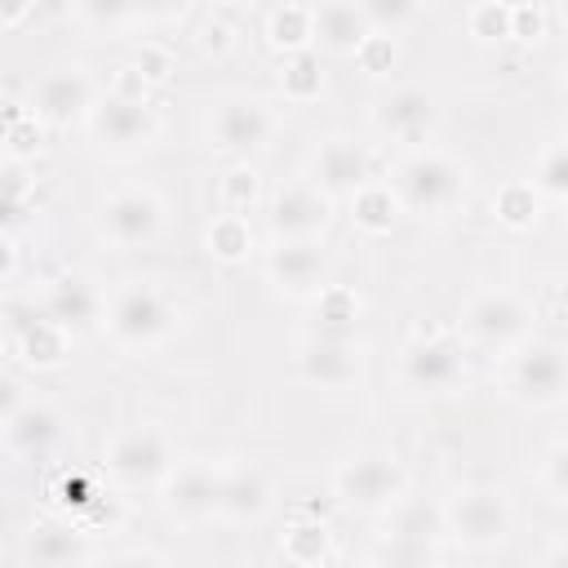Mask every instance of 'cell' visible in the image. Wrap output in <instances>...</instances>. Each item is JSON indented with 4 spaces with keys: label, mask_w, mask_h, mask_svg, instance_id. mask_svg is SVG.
I'll use <instances>...</instances> for the list:
<instances>
[{
    "label": "cell",
    "mask_w": 568,
    "mask_h": 568,
    "mask_svg": "<svg viewBox=\"0 0 568 568\" xmlns=\"http://www.w3.org/2000/svg\"><path fill=\"white\" fill-rule=\"evenodd\" d=\"M58 439H62V417L49 404L27 399L22 408L4 413V448L13 457H44Z\"/></svg>",
    "instance_id": "cell-20"
},
{
    "label": "cell",
    "mask_w": 568,
    "mask_h": 568,
    "mask_svg": "<svg viewBox=\"0 0 568 568\" xmlns=\"http://www.w3.org/2000/svg\"><path fill=\"white\" fill-rule=\"evenodd\" d=\"M399 373L413 390H426V395L453 390L462 382V346L448 337H413Z\"/></svg>",
    "instance_id": "cell-13"
},
{
    "label": "cell",
    "mask_w": 568,
    "mask_h": 568,
    "mask_svg": "<svg viewBox=\"0 0 568 568\" xmlns=\"http://www.w3.org/2000/svg\"><path fill=\"white\" fill-rule=\"evenodd\" d=\"M280 550H284V559L293 568H315V564L328 559V528L320 519H297V524L284 528Z\"/></svg>",
    "instance_id": "cell-31"
},
{
    "label": "cell",
    "mask_w": 568,
    "mask_h": 568,
    "mask_svg": "<svg viewBox=\"0 0 568 568\" xmlns=\"http://www.w3.org/2000/svg\"><path fill=\"white\" fill-rule=\"evenodd\" d=\"M364 13H368V22H373V31H390V36H395V27L417 13V4H408V0H368Z\"/></svg>",
    "instance_id": "cell-39"
},
{
    "label": "cell",
    "mask_w": 568,
    "mask_h": 568,
    "mask_svg": "<svg viewBox=\"0 0 568 568\" xmlns=\"http://www.w3.org/2000/svg\"><path fill=\"white\" fill-rule=\"evenodd\" d=\"M546 479H550V488L568 501V444H559V448L546 457Z\"/></svg>",
    "instance_id": "cell-44"
},
{
    "label": "cell",
    "mask_w": 568,
    "mask_h": 568,
    "mask_svg": "<svg viewBox=\"0 0 568 568\" xmlns=\"http://www.w3.org/2000/svg\"><path fill=\"white\" fill-rule=\"evenodd\" d=\"M355 324H359V293L346 284H324L315 293L311 337H355Z\"/></svg>",
    "instance_id": "cell-28"
},
{
    "label": "cell",
    "mask_w": 568,
    "mask_h": 568,
    "mask_svg": "<svg viewBox=\"0 0 568 568\" xmlns=\"http://www.w3.org/2000/svg\"><path fill=\"white\" fill-rule=\"evenodd\" d=\"M564 80H568V58H564Z\"/></svg>",
    "instance_id": "cell-49"
},
{
    "label": "cell",
    "mask_w": 568,
    "mask_h": 568,
    "mask_svg": "<svg viewBox=\"0 0 568 568\" xmlns=\"http://www.w3.org/2000/svg\"><path fill=\"white\" fill-rule=\"evenodd\" d=\"M217 488H222V470L204 466V462H186L178 470H169L164 479V510L178 524H195L217 515Z\"/></svg>",
    "instance_id": "cell-14"
},
{
    "label": "cell",
    "mask_w": 568,
    "mask_h": 568,
    "mask_svg": "<svg viewBox=\"0 0 568 568\" xmlns=\"http://www.w3.org/2000/svg\"><path fill=\"white\" fill-rule=\"evenodd\" d=\"M195 44H200V53H213V58H217V53H226V49L235 44V27L213 13V18H204V22L195 27Z\"/></svg>",
    "instance_id": "cell-40"
},
{
    "label": "cell",
    "mask_w": 568,
    "mask_h": 568,
    "mask_svg": "<svg viewBox=\"0 0 568 568\" xmlns=\"http://www.w3.org/2000/svg\"><path fill=\"white\" fill-rule=\"evenodd\" d=\"M173 306L155 284H124L111 302H106V333L120 346H155L169 328H173Z\"/></svg>",
    "instance_id": "cell-3"
},
{
    "label": "cell",
    "mask_w": 568,
    "mask_h": 568,
    "mask_svg": "<svg viewBox=\"0 0 568 568\" xmlns=\"http://www.w3.org/2000/svg\"><path fill=\"white\" fill-rule=\"evenodd\" d=\"M541 213V191L537 182H524V178H510L497 186L493 195V217L506 226V231H528Z\"/></svg>",
    "instance_id": "cell-30"
},
{
    "label": "cell",
    "mask_w": 568,
    "mask_h": 568,
    "mask_svg": "<svg viewBox=\"0 0 568 568\" xmlns=\"http://www.w3.org/2000/svg\"><path fill=\"white\" fill-rule=\"evenodd\" d=\"M320 275H324V248L320 240H302V244H275L266 257V280L280 293H320Z\"/></svg>",
    "instance_id": "cell-21"
},
{
    "label": "cell",
    "mask_w": 568,
    "mask_h": 568,
    "mask_svg": "<svg viewBox=\"0 0 568 568\" xmlns=\"http://www.w3.org/2000/svg\"><path fill=\"white\" fill-rule=\"evenodd\" d=\"M444 528L470 550H493L510 537V497L493 484H466L448 497Z\"/></svg>",
    "instance_id": "cell-2"
},
{
    "label": "cell",
    "mask_w": 568,
    "mask_h": 568,
    "mask_svg": "<svg viewBox=\"0 0 568 568\" xmlns=\"http://www.w3.org/2000/svg\"><path fill=\"white\" fill-rule=\"evenodd\" d=\"M368 36H373V22H368L364 4H346V0L315 4V40H320L324 49L355 53Z\"/></svg>",
    "instance_id": "cell-24"
},
{
    "label": "cell",
    "mask_w": 568,
    "mask_h": 568,
    "mask_svg": "<svg viewBox=\"0 0 568 568\" xmlns=\"http://www.w3.org/2000/svg\"><path fill=\"white\" fill-rule=\"evenodd\" d=\"M89 129L102 146L111 151H133V146H146L155 138V115L146 102H124V98H102L89 115Z\"/></svg>",
    "instance_id": "cell-16"
},
{
    "label": "cell",
    "mask_w": 568,
    "mask_h": 568,
    "mask_svg": "<svg viewBox=\"0 0 568 568\" xmlns=\"http://www.w3.org/2000/svg\"><path fill=\"white\" fill-rule=\"evenodd\" d=\"M435 98L426 93V89H413V84H404V89H390L386 98H377V106H373V124L382 129V133H390V138H399V142H422L430 129H435Z\"/></svg>",
    "instance_id": "cell-17"
},
{
    "label": "cell",
    "mask_w": 568,
    "mask_h": 568,
    "mask_svg": "<svg viewBox=\"0 0 568 568\" xmlns=\"http://www.w3.org/2000/svg\"><path fill=\"white\" fill-rule=\"evenodd\" d=\"M84 550H89L84 528L67 519H36L22 532V559L31 568H71L84 559Z\"/></svg>",
    "instance_id": "cell-19"
},
{
    "label": "cell",
    "mask_w": 568,
    "mask_h": 568,
    "mask_svg": "<svg viewBox=\"0 0 568 568\" xmlns=\"http://www.w3.org/2000/svg\"><path fill=\"white\" fill-rule=\"evenodd\" d=\"M102 568H164L151 550H120V555H111Z\"/></svg>",
    "instance_id": "cell-45"
},
{
    "label": "cell",
    "mask_w": 568,
    "mask_h": 568,
    "mask_svg": "<svg viewBox=\"0 0 568 568\" xmlns=\"http://www.w3.org/2000/svg\"><path fill=\"white\" fill-rule=\"evenodd\" d=\"M466 31L479 40V44H493V40H510V4L501 0H479L466 9Z\"/></svg>",
    "instance_id": "cell-35"
},
{
    "label": "cell",
    "mask_w": 568,
    "mask_h": 568,
    "mask_svg": "<svg viewBox=\"0 0 568 568\" xmlns=\"http://www.w3.org/2000/svg\"><path fill=\"white\" fill-rule=\"evenodd\" d=\"M510 36L515 40H541L546 36V9L541 4H510Z\"/></svg>",
    "instance_id": "cell-41"
},
{
    "label": "cell",
    "mask_w": 568,
    "mask_h": 568,
    "mask_svg": "<svg viewBox=\"0 0 568 568\" xmlns=\"http://www.w3.org/2000/svg\"><path fill=\"white\" fill-rule=\"evenodd\" d=\"M266 506H271V488H266L262 470H253V466H226L222 470L217 515H226L235 524H248V519H262Z\"/></svg>",
    "instance_id": "cell-22"
},
{
    "label": "cell",
    "mask_w": 568,
    "mask_h": 568,
    "mask_svg": "<svg viewBox=\"0 0 568 568\" xmlns=\"http://www.w3.org/2000/svg\"><path fill=\"white\" fill-rule=\"evenodd\" d=\"M266 44L284 58L306 53L315 44V4H275L266 13Z\"/></svg>",
    "instance_id": "cell-26"
},
{
    "label": "cell",
    "mask_w": 568,
    "mask_h": 568,
    "mask_svg": "<svg viewBox=\"0 0 568 568\" xmlns=\"http://www.w3.org/2000/svg\"><path fill=\"white\" fill-rule=\"evenodd\" d=\"M315 568H351V564H342V559H333V555H328V559H324V564H315Z\"/></svg>",
    "instance_id": "cell-48"
},
{
    "label": "cell",
    "mask_w": 568,
    "mask_h": 568,
    "mask_svg": "<svg viewBox=\"0 0 568 568\" xmlns=\"http://www.w3.org/2000/svg\"><path fill=\"white\" fill-rule=\"evenodd\" d=\"M355 62H359V71H368V75H386V71L395 67V36H390V31H373V36L355 49Z\"/></svg>",
    "instance_id": "cell-37"
},
{
    "label": "cell",
    "mask_w": 568,
    "mask_h": 568,
    "mask_svg": "<svg viewBox=\"0 0 568 568\" xmlns=\"http://www.w3.org/2000/svg\"><path fill=\"white\" fill-rule=\"evenodd\" d=\"M546 568H568V546H555V550L546 555Z\"/></svg>",
    "instance_id": "cell-47"
},
{
    "label": "cell",
    "mask_w": 568,
    "mask_h": 568,
    "mask_svg": "<svg viewBox=\"0 0 568 568\" xmlns=\"http://www.w3.org/2000/svg\"><path fill=\"white\" fill-rule=\"evenodd\" d=\"M444 528V510H435L430 501H399L390 510V528H386V546L399 555H426L435 532Z\"/></svg>",
    "instance_id": "cell-23"
},
{
    "label": "cell",
    "mask_w": 568,
    "mask_h": 568,
    "mask_svg": "<svg viewBox=\"0 0 568 568\" xmlns=\"http://www.w3.org/2000/svg\"><path fill=\"white\" fill-rule=\"evenodd\" d=\"M18 271V235H4V266H0V280L9 284Z\"/></svg>",
    "instance_id": "cell-46"
},
{
    "label": "cell",
    "mask_w": 568,
    "mask_h": 568,
    "mask_svg": "<svg viewBox=\"0 0 568 568\" xmlns=\"http://www.w3.org/2000/svg\"><path fill=\"white\" fill-rule=\"evenodd\" d=\"M204 253L213 262H226V266L244 262L253 253V226H248V217H240V213H213V222L204 231Z\"/></svg>",
    "instance_id": "cell-29"
},
{
    "label": "cell",
    "mask_w": 568,
    "mask_h": 568,
    "mask_svg": "<svg viewBox=\"0 0 568 568\" xmlns=\"http://www.w3.org/2000/svg\"><path fill=\"white\" fill-rule=\"evenodd\" d=\"M537 191L541 195H555V200H568V142L550 146L537 164Z\"/></svg>",
    "instance_id": "cell-36"
},
{
    "label": "cell",
    "mask_w": 568,
    "mask_h": 568,
    "mask_svg": "<svg viewBox=\"0 0 568 568\" xmlns=\"http://www.w3.org/2000/svg\"><path fill=\"white\" fill-rule=\"evenodd\" d=\"M510 395L532 408L568 399V351L555 342H528L510 359Z\"/></svg>",
    "instance_id": "cell-5"
},
{
    "label": "cell",
    "mask_w": 568,
    "mask_h": 568,
    "mask_svg": "<svg viewBox=\"0 0 568 568\" xmlns=\"http://www.w3.org/2000/svg\"><path fill=\"white\" fill-rule=\"evenodd\" d=\"M40 124L44 120L36 111H22V106L9 102V111H4V151H9V164H18V160H27V155L40 151Z\"/></svg>",
    "instance_id": "cell-33"
},
{
    "label": "cell",
    "mask_w": 568,
    "mask_h": 568,
    "mask_svg": "<svg viewBox=\"0 0 568 568\" xmlns=\"http://www.w3.org/2000/svg\"><path fill=\"white\" fill-rule=\"evenodd\" d=\"M528 328V306L506 293V288H493V293H479L466 302L462 311V333L466 342L475 346H488V351H501V346H515Z\"/></svg>",
    "instance_id": "cell-8"
},
{
    "label": "cell",
    "mask_w": 568,
    "mask_h": 568,
    "mask_svg": "<svg viewBox=\"0 0 568 568\" xmlns=\"http://www.w3.org/2000/svg\"><path fill=\"white\" fill-rule=\"evenodd\" d=\"M368 182H377V178H373V151L364 142L328 138L311 155V186H320L328 200L333 195H355Z\"/></svg>",
    "instance_id": "cell-11"
},
{
    "label": "cell",
    "mask_w": 568,
    "mask_h": 568,
    "mask_svg": "<svg viewBox=\"0 0 568 568\" xmlns=\"http://www.w3.org/2000/svg\"><path fill=\"white\" fill-rule=\"evenodd\" d=\"M399 213H404L399 209V195L386 182H368V186H359L351 195V222L364 235H390L395 222H399Z\"/></svg>",
    "instance_id": "cell-27"
},
{
    "label": "cell",
    "mask_w": 568,
    "mask_h": 568,
    "mask_svg": "<svg viewBox=\"0 0 568 568\" xmlns=\"http://www.w3.org/2000/svg\"><path fill=\"white\" fill-rule=\"evenodd\" d=\"M13 355L27 368H58L67 359V333L49 315H22L13 324Z\"/></svg>",
    "instance_id": "cell-25"
},
{
    "label": "cell",
    "mask_w": 568,
    "mask_h": 568,
    "mask_svg": "<svg viewBox=\"0 0 568 568\" xmlns=\"http://www.w3.org/2000/svg\"><path fill=\"white\" fill-rule=\"evenodd\" d=\"M395 195H399V209L413 213V217H439L448 213L462 191H466V173L457 160L439 155V151H413L399 169H395Z\"/></svg>",
    "instance_id": "cell-1"
},
{
    "label": "cell",
    "mask_w": 568,
    "mask_h": 568,
    "mask_svg": "<svg viewBox=\"0 0 568 568\" xmlns=\"http://www.w3.org/2000/svg\"><path fill=\"white\" fill-rule=\"evenodd\" d=\"M257 191H262L257 169H253V164H231V169L222 173V182H217L222 213H240V217H244V213L257 204Z\"/></svg>",
    "instance_id": "cell-34"
},
{
    "label": "cell",
    "mask_w": 568,
    "mask_h": 568,
    "mask_svg": "<svg viewBox=\"0 0 568 568\" xmlns=\"http://www.w3.org/2000/svg\"><path fill=\"white\" fill-rule=\"evenodd\" d=\"M133 67L146 75V84H160V80H169V71H173V53H169L164 44H155V40H142V44L133 49Z\"/></svg>",
    "instance_id": "cell-38"
},
{
    "label": "cell",
    "mask_w": 568,
    "mask_h": 568,
    "mask_svg": "<svg viewBox=\"0 0 568 568\" xmlns=\"http://www.w3.org/2000/svg\"><path fill=\"white\" fill-rule=\"evenodd\" d=\"M44 315L67 333V337H80V333H93L98 320H102V297L89 280L80 275H58L44 293Z\"/></svg>",
    "instance_id": "cell-18"
},
{
    "label": "cell",
    "mask_w": 568,
    "mask_h": 568,
    "mask_svg": "<svg viewBox=\"0 0 568 568\" xmlns=\"http://www.w3.org/2000/svg\"><path fill=\"white\" fill-rule=\"evenodd\" d=\"M333 217V200L311 186V182H293V186H280L271 195V209H266V226L280 244H302V240H320V231L328 226Z\"/></svg>",
    "instance_id": "cell-7"
},
{
    "label": "cell",
    "mask_w": 568,
    "mask_h": 568,
    "mask_svg": "<svg viewBox=\"0 0 568 568\" xmlns=\"http://www.w3.org/2000/svg\"><path fill=\"white\" fill-rule=\"evenodd\" d=\"M209 138L217 151H262L275 138V115L262 98H222L209 115Z\"/></svg>",
    "instance_id": "cell-10"
},
{
    "label": "cell",
    "mask_w": 568,
    "mask_h": 568,
    "mask_svg": "<svg viewBox=\"0 0 568 568\" xmlns=\"http://www.w3.org/2000/svg\"><path fill=\"white\" fill-rule=\"evenodd\" d=\"M333 493L351 510H395L404 501V470L386 453H364L337 466Z\"/></svg>",
    "instance_id": "cell-4"
},
{
    "label": "cell",
    "mask_w": 568,
    "mask_h": 568,
    "mask_svg": "<svg viewBox=\"0 0 568 568\" xmlns=\"http://www.w3.org/2000/svg\"><path fill=\"white\" fill-rule=\"evenodd\" d=\"M75 18H84V22H102V27H115V22H129V18H138V9H124V4H80L75 9Z\"/></svg>",
    "instance_id": "cell-43"
},
{
    "label": "cell",
    "mask_w": 568,
    "mask_h": 568,
    "mask_svg": "<svg viewBox=\"0 0 568 568\" xmlns=\"http://www.w3.org/2000/svg\"><path fill=\"white\" fill-rule=\"evenodd\" d=\"M146 93H151V84H146V75H142L133 62L115 67V75H111V98H124V102H146Z\"/></svg>",
    "instance_id": "cell-42"
},
{
    "label": "cell",
    "mask_w": 568,
    "mask_h": 568,
    "mask_svg": "<svg viewBox=\"0 0 568 568\" xmlns=\"http://www.w3.org/2000/svg\"><path fill=\"white\" fill-rule=\"evenodd\" d=\"M106 475L124 488H146L169 479V444L155 426H138L124 430L111 448H106Z\"/></svg>",
    "instance_id": "cell-9"
},
{
    "label": "cell",
    "mask_w": 568,
    "mask_h": 568,
    "mask_svg": "<svg viewBox=\"0 0 568 568\" xmlns=\"http://www.w3.org/2000/svg\"><path fill=\"white\" fill-rule=\"evenodd\" d=\"M280 89H284V98H288V102H311V98H320V89H324L320 53H315V49H306V53L284 58V67H280Z\"/></svg>",
    "instance_id": "cell-32"
},
{
    "label": "cell",
    "mask_w": 568,
    "mask_h": 568,
    "mask_svg": "<svg viewBox=\"0 0 568 568\" xmlns=\"http://www.w3.org/2000/svg\"><path fill=\"white\" fill-rule=\"evenodd\" d=\"M297 373L302 382L320 390H342L355 386L364 373V351L355 337H306L297 351Z\"/></svg>",
    "instance_id": "cell-12"
},
{
    "label": "cell",
    "mask_w": 568,
    "mask_h": 568,
    "mask_svg": "<svg viewBox=\"0 0 568 568\" xmlns=\"http://www.w3.org/2000/svg\"><path fill=\"white\" fill-rule=\"evenodd\" d=\"M98 222H102V235L120 248H142L160 235L164 226V200L151 191V186H124V191H111L98 209Z\"/></svg>",
    "instance_id": "cell-6"
},
{
    "label": "cell",
    "mask_w": 568,
    "mask_h": 568,
    "mask_svg": "<svg viewBox=\"0 0 568 568\" xmlns=\"http://www.w3.org/2000/svg\"><path fill=\"white\" fill-rule=\"evenodd\" d=\"M93 80L80 71V67H58L49 71L40 84H36V98H31V111L44 120V124H71L80 115H93Z\"/></svg>",
    "instance_id": "cell-15"
}]
</instances>
